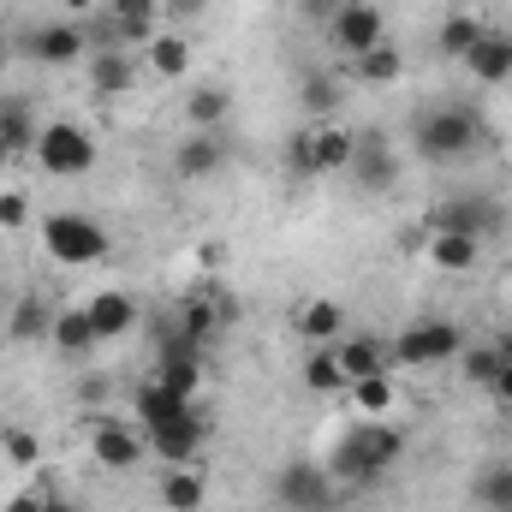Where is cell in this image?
Here are the masks:
<instances>
[{
  "label": "cell",
  "instance_id": "obj_48",
  "mask_svg": "<svg viewBox=\"0 0 512 512\" xmlns=\"http://www.w3.org/2000/svg\"><path fill=\"white\" fill-rule=\"evenodd\" d=\"M495 346H501V358H507V364H512V334H501V340H495Z\"/></svg>",
  "mask_w": 512,
  "mask_h": 512
},
{
  "label": "cell",
  "instance_id": "obj_21",
  "mask_svg": "<svg viewBox=\"0 0 512 512\" xmlns=\"http://www.w3.org/2000/svg\"><path fill=\"white\" fill-rule=\"evenodd\" d=\"M292 328H298L310 346H334V340H346V310H340L334 298H304L298 316H292Z\"/></svg>",
  "mask_w": 512,
  "mask_h": 512
},
{
  "label": "cell",
  "instance_id": "obj_30",
  "mask_svg": "<svg viewBox=\"0 0 512 512\" xmlns=\"http://www.w3.org/2000/svg\"><path fill=\"white\" fill-rule=\"evenodd\" d=\"M477 245H483V239H465V233H429L423 256H429L441 274H471V268H477Z\"/></svg>",
  "mask_w": 512,
  "mask_h": 512
},
{
  "label": "cell",
  "instance_id": "obj_40",
  "mask_svg": "<svg viewBox=\"0 0 512 512\" xmlns=\"http://www.w3.org/2000/svg\"><path fill=\"white\" fill-rule=\"evenodd\" d=\"M30 221V197L24 191H0V227H24Z\"/></svg>",
  "mask_w": 512,
  "mask_h": 512
},
{
  "label": "cell",
  "instance_id": "obj_26",
  "mask_svg": "<svg viewBox=\"0 0 512 512\" xmlns=\"http://www.w3.org/2000/svg\"><path fill=\"white\" fill-rule=\"evenodd\" d=\"M298 108L310 114V126L334 120V114H340V78H334V72H322V66H316V72H304V78H298Z\"/></svg>",
  "mask_w": 512,
  "mask_h": 512
},
{
  "label": "cell",
  "instance_id": "obj_14",
  "mask_svg": "<svg viewBox=\"0 0 512 512\" xmlns=\"http://www.w3.org/2000/svg\"><path fill=\"white\" fill-rule=\"evenodd\" d=\"M102 12L114 18V30H120V42H126V48H149V42L167 30L161 0H102Z\"/></svg>",
  "mask_w": 512,
  "mask_h": 512
},
{
  "label": "cell",
  "instance_id": "obj_13",
  "mask_svg": "<svg viewBox=\"0 0 512 512\" xmlns=\"http://www.w3.org/2000/svg\"><path fill=\"white\" fill-rule=\"evenodd\" d=\"M334 364H340V376L352 387L364 376H387L393 370V346L376 340V334H352V340H334Z\"/></svg>",
  "mask_w": 512,
  "mask_h": 512
},
{
  "label": "cell",
  "instance_id": "obj_42",
  "mask_svg": "<svg viewBox=\"0 0 512 512\" xmlns=\"http://www.w3.org/2000/svg\"><path fill=\"white\" fill-rule=\"evenodd\" d=\"M483 393H489L495 405H507V411H512V364H507V358H501V370H495V382L483 387Z\"/></svg>",
  "mask_w": 512,
  "mask_h": 512
},
{
  "label": "cell",
  "instance_id": "obj_15",
  "mask_svg": "<svg viewBox=\"0 0 512 512\" xmlns=\"http://www.w3.org/2000/svg\"><path fill=\"white\" fill-rule=\"evenodd\" d=\"M54 352L66 358V364H90L96 358V346H102V334H96V322H90V310L84 304H72V310H54Z\"/></svg>",
  "mask_w": 512,
  "mask_h": 512
},
{
  "label": "cell",
  "instance_id": "obj_25",
  "mask_svg": "<svg viewBox=\"0 0 512 512\" xmlns=\"http://www.w3.org/2000/svg\"><path fill=\"white\" fill-rule=\"evenodd\" d=\"M483 30H489V24H483L477 12H447L441 30H435V54H441V60H465V54L483 42Z\"/></svg>",
  "mask_w": 512,
  "mask_h": 512
},
{
  "label": "cell",
  "instance_id": "obj_7",
  "mask_svg": "<svg viewBox=\"0 0 512 512\" xmlns=\"http://www.w3.org/2000/svg\"><path fill=\"white\" fill-rule=\"evenodd\" d=\"M18 54H30L36 66H84L90 60V36H84L78 18H48V24L18 36Z\"/></svg>",
  "mask_w": 512,
  "mask_h": 512
},
{
  "label": "cell",
  "instance_id": "obj_47",
  "mask_svg": "<svg viewBox=\"0 0 512 512\" xmlns=\"http://www.w3.org/2000/svg\"><path fill=\"white\" fill-rule=\"evenodd\" d=\"M66 6H72V12H78V18H90V12H102V6H96V0H66Z\"/></svg>",
  "mask_w": 512,
  "mask_h": 512
},
{
  "label": "cell",
  "instance_id": "obj_37",
  "mask_svg": "<svg viewBox=\"0 0 512 512\" xmlns=\"http://www.w3.org/2000/svg\"><path fill=\"white\" fill-rule=\"evenodd\" d=\"M304 387H310V393H346V376H340V364H334V346L304 352Z\"/></svg>",
  "mask_w": 512,
  "mask_h": 512
},
{
  "label": "cell",
  "instance_id": "obj_17",
  "mask_svg": "<svg viewBox=\"0 0 512 512\" xmlns=\"http://www.w3.org/2000/svg\"><path fill=\"white\" fill-rule=\"evenodd\" d=\"M84 310H90V322H96L102 346H108V340H126L131 328H137V298L120 292V286H102L96 298H84Z\"/></svg>",
  "mask_w": 512,
  "mask_h": 512
},
{
  "label": "cell",
  "instance_id": "obj_28",
  "mask_svg": "<svg viewBox=\"0 0 512 512\" xmlns=\"http://www.w3.org/2000/svg\"><path fill=\"white\" fill-rule=\"evenodd\" d=\"M471 507L477 512H512V465L507 459H489V465L471 477Z\"/></svg>",
  "mask_w": 512,
  "mask_h": 512
},
{
  "label": "cell",
  "instance_id": "obj_33",
  "mask_svg": "<svg viewBox=\"0 0 512 512\" xmlns=\"http://www.w3.org/2000/svg\"><path fill=\"white\" fill-rule=\"evenodd\" d=\"M143 54H149V72H155V78H185V72H191V42H185L179 30H161Z\"/></svg>",
  "mask_w": 512,
  "mask_h": 512
},
{
  "label": "cell",
  "instance_id": "obj_8",
  "mask_svg": "<svg viewBox=\"0 0 512 512\" xmlns=\"http://www.w3.org/2000/svg\"><path fill=\"white\" fill-rule=\"evenodd\" d=\"M423 221H429V233H465V239H489V233L507 227L501 203H495V197H477V191H465V197H441Z\"/></svg>",
  "mask_w": 512,
  "mask_h": 512
},
{
  "label": "cell",
  "instance_id": "obj_45",
  "mask_svg": "<svg viewBox=\"0 0 512 512\" xmlns=\"http://www.w3.org/2000/svg\"><path fill=\"white\" fill-rule=\"evenodd\" d=\"M304 12H310V18H316V24H322V30H328V18H334V12H340V0H304Z\"/></svg>",
  "mask_w": 512,
  "mask_h": 512
},
{
  "label": "cell",
  "instance_id": "obj_10",
  "mask_svg": "<svg viewBox=\"0 0 512 512\" xmlns=\"http://www.w3.org/2000/svg\"><path fill=\"white\" fill-rule=\"evenodd\" d=\"M143 435H149V453H155L161 465H197L203 447H209V417H203V405H197V411H185V417H173V423L143 429Z\"/></svg>",
  "mask_w": 512,
  "mask_h": 512
},
{
  "label": "cell",
  "instance_id": "obj_32",
  "mask_svg": "<svg viewBox=\"0 0 512 512\" xmlns=\"http://www.w3.org/2000/svg\"><path fill=\"white\" fill-rule=\"evenodd\" d=\"M399 72H405L399 42H376L370 54H358V60H352V78H358V84H376V90H382V84H399Z\"/></svg>",
  "mask_w": 512,
  "mask_h": 512
},
{
  "label": "cell",
  "instance_id": "obj_12",
  "mask_svg": "<svg viewBox=\"0 0 512 512\" xmlns=\"http://www.w3.org/2000/svg\"><path fill=\"white\" fill-rule=\"evenodd\" d=\"M352 185L358 191H370V197H382L399 185V155H393V143H387L382 131H358V149H352Z\"/></svg>",
  "mask_w": 512,
  "mask_h": 512
},
{
  "label": "cell",
  "instance_id": "obj_3",
  "mask_svg": "<svg viewBox=\"0 0 512 512\" xmlns=\"http://www.w3.org/2000/svg\"><path fill=\"white\" fill-rule=\"evenodd\" d=\"M387 346H393L399 370H441V364H453L465 352V328L447 322V316H423V322L399 328V340H387Z\"/></svg>",
  "mask_w": 512,
  "mask_h": 512
},
{
  "label": "cell",
  "instance_id": "obj_9",
  "mask_svg": "<svg viewBox=\"0 0 512 512\" xmlns=\"http://www.w3.org/2000/svg\"><path fill=\"white\" fill-rule=\"evenodd\" d=\"M328 42H334L346 60L370 54L376 42H387V12L376 0H340V12L328 18Z\"/></svg>",
  "mask_w": 512,
  "mask_h": 512
},
{
  "label": "cell",
  "instance_id": "obj_16",
  "mask_svg": "<svg viewBox=\"0 0 512 512\" xmlns=\"http://www.w3.org/2000/svg\"><path fill=\"white\" fill-rule=\"evenodd\" d=\"M221 167H227V143H221V131H191V137L173 149V173L191 179V185H197V179H215Z\"/></svg>",
  "mask_w": 512,
  "mask_h": 512
},
{
  "label": "cell",
  "instance_id": "obj_6",
  "mask_svg": "<svg viewBox=\"0 0 512 512\" xmlns=\"http://www.w3.org/2000/svg\"><path fill=\"white\" fill-rule=\"evenodd\" d=\"M340 501V483L328 477V465L316 459H286L274 477V507L280 512H328Z\"/></svg>",
  "mask_w": 512,
  "mask_h": 512
},
{
  "label": "cell",
  "instance_id": "obj_1",
  "mask_svg": "<svg viewBox=\"0 0 512 512\" xmlns=\"http://www.w3.org/2000/svg\"><path fill=\"white\" fill-rule=\"evenodd\" d=\"M405 459V429L399 423H387V417H364V423H352L346 435H340V447L328 453V477L346 489H358V483H376L387 477L393 465Z\"/></svg>",
  "mask_w": 512,
  "mask_h": 512
},
{
  "label": "cell",
  "instance_id": "obj_2",
  "mask_svg": "<svg viewBox=\"0 0 512 512\" xmlns=\"http://www.w3.org/2000/svg\"><path fill=\"white\" fill-rule=\"evenodd\" d=\"M483 143V114L471 102H435L411 120V149L423 161H459Z\"/></svg>",
  "mask_w": 512,
  "mask_h": 512
},
{
  "label": "cell",
  "instance_id": "obj_39",
  "mask_svg": "<svg viewBox=\"0 0 512 512\" xmlns=\"http://www.w3.org/2000/svg\"><path fill=\"white\" fill-rule=\"evenodd\" d=\"M286 173L292 179H316V137H310V126H298L286 137Z\"/></svg>",
  "mask_w": 512,
  "mask_h": 512
},
{
  "label": "cell",
  "instance_id": "obj_41",
  "mask_svg": "<svg viewBox=\"0 0 512 512\" xmlns=\"http://www.w3.org/2000/svg\"><path fill=\"white\" fill-rule=\"evenodd\" d=\"M203 12H209V0H161V18H179V24H191Z\"/></svg>",
  "mask_w": 512,
  "mask_h": 512
},
{
  "label": "cell",
  "instance_id": "obj_35",
  "mask_svg": "<svg viewBox=\"0 0 512 512\" xmlns=\"http://www.w3.org/2000/svg\"><path fill=\"white\" fill-rule=\"evenodd\" d=\"M346 399H352L364 417H387V411H393V399H399V387H393V376H364V382L346 387Z\"/></svg>",
  "mask_w": 512,
  "mask_h": 512
},
{
  "label": "cell",
  "instance_id": "obj_4",
  "mask_svg": "<svg viewBox=\"0 0 512 512\" xmlns=\"http://www.w3.org/2000/svg\"><path fill=\"white\" fill-rule=\"evenodd\" d=\"M42 245H48L54 262H66V268H90V262H102V256L114 251L108 227L90 221V215H78V209H54L42 221Z\"/></svg>",
  "mask_w": 512,
  "mask_h": 512
},
{
  "label": "cell",
  "instance_id": "obj_22",
  "mask_svg": "<svg viewBox=\"0 0 512 512\" xmlns=\"http://www.w3.org/2000/svg\"><path fill=\"white\" fill-rule=\"evenodd\" d=\"M84 66H90L96 96H126L131 84H137V60H131V48H96Z\"/></svg>",
  "mask_w": 512,
  "mask_h": 512
},
{
  "label": "cell",
  "instance_id": "obj_18",
  "mask_svg": "<svg viewBox=\"0 0 512 512\" xmlns=\"http://www.w3.org/2000/svg\"><path fill=\"white\" fill-rule=\"evenodd\" d=\"M477 84H512V30H483V42L459 60Z\"/></svg>",
  "mask_w": 512,
  "mask_h": 512
},
{
  "label": "cell",
  "instance_id": "obj_23",
  "mask_svg": "<svg viewBox=\"0 0 512 512\" xmlns=\"http://www.w3.org/2000/svg\"><path fill=\"white\" fill-rule=\"evenodd\" d=\"M227 114H233V90H227V84H197V90L185 96V126L191 131H221Z\"/></svg>",
  "mask_w": 512,
  "mask_h": 512
},
{
  "label": "cell",
  "instance_id": "obj_43",
  "mask_svg": "<svg viewBox=\"0 0 512 512\" xmlns=\"http://www.w3.org/2000/svg\"><path fill=\"white\" fill-rule=\"evenodd\" d=\"M108 376H84V387H78V399H84V405H96V399H108Z\"/></svg>",
  "mask_w": 512,
  "mask_h": 512
},
{
  "label": "cell",
  "instance_id": "obj_29",
  "mask_svg": "<svg viewBox=\"0 0 512 512\" xmlns=\"http://www.w3.org/2000/svg\"><path fill=\"white\" fill-rule=\"evenodd\" d=\"M6 334H12L18 346H30V340H48V334H54V310H48V298L24 292V298L12 304V316H6Z\"/></svg>",
  "mask_w": 512,
  "mask_h": 512
},
{
  "label": "cell",
  "instance_id": "obj_20",
  "mask_svg": "<svg viewBox=\"0 0 512 512\" xmlns=\"http://www.w3.org/2000/svg\"><path fill=\"white\" fill-rule=\"evenodd\" d=\"M155 495H161V512H203L209 507V477L197 465H167Z\"/></svg>",
  "mask_w": 512,
  "mask_h": 512
},
{
  "label": "cell",
  "instance_id": "obj_38",
  "mask_svg": "<svg viewBox=\"0 0 512 512\" xmlns=\"http://www.w3.org/2000/svg\"><path fill=\"white\" fill-rule=\"evenodd\" d=\"M149 376L167 382L173 393H185V399H197V393H203V376H209V364H155Z\"/></svg>",
  "mask_w": 512,
  "mask_h": 512
},
{
  "label": "cell",
  "instance_id": "obj_34",
  "mask_svg": "<svg viewBox=\"0 0 512 512\" xmlns=\"http://www.w3.org/2000/svg\"><path fill=\"white\" fill-rule=\"evenodd\" d=\"M0 459H6L12 471H36V465H42V435H36V429H18V423L0 429Z\"/></svg>",
  "mask_w": 512,
  "mask_h": 512
},
{
  "label": "cell",
  "instance_id": "obj_46",
  "mask_svg": "<svg viewBox=\"0 0 512 512\" xmlns=\"http://www.w3.org/2000/svg\"><path fill=\"white\" fill-rule=\"evenodd\" d=\"M42 512H78L66 495H54V489H42Z\"/></svg>",
  "mask_w": 512,
  "mask_h": 512
},
{
  "label": "cell",
  "instance_id": "obj_44",
  "mask_svg": "<svg viewBox=\"0 0 512 512\" xmlns=\"http://www.w3.org/2000/svg\"><path fill=\"white\" fill-rule=\"evenodd\" d=\"M6 512H42V489H18V495L6 501Z\"/></svg>",
  "mask_w": 512,
  "mask_h": 512
},
{
  "label": "cell",
  "instance_id": "obj_5",
  "mask_svg": "<svg viewBox=\"0 0 512 512\" xmlns=\"http://www.w3.org/2000/svg\"><path fill=\"white\" fill-rule=\"evenodd\" d=\"M96 161H102V149H96V137L78 120H48L42 137H36V167L48 179H84Z\"/></svg>",
  "mask_w": 512,
  "mask_h": 512
},
{
  "label": "cell",
  "instance_id": "obj_11",
  "mask_svg": "<svg viewBox=\"0 0 512 512\" xmlns=\"http://www.w3.org/2000/svg\"><path fill=\"white\" fill-rule=\"evenodd\" d=\"M90 453H96L102 471H131V465L149 459V435H143V423H114V417H102V423L90 429Z\"/></svg>",
  "mask_w": 512,
  "mask_h": 512
},
{
  "label": "cell",
  "instance_id": "obj_27",
  "mask_svg": "<svg viewBox=\"0 0 512 512\" xmlns=\"http://www.w3.org/2000/svg\"><path fill=\"white\" fill-rule=\"evenodd\" d=\"M310 137H316V179H322V173H346V167H352L358 131H346V126H334V120H322V126H310Z\"/></svg>",
  "mask_w": 512,
  "mask_h": 512
},
{
  "label": "cell",
  "instance_id": "obj_24",
  "mask_svg": "<svg viewBox=\"0 0 512 512\" xmlns=\"http://www.w3.org/2000/svg\"><path fill=\"white\" fill-rule=\"evenodd\" d=\"M155 364H209V346L179 328V316H155Z\"/></svg>",
  "mask_w": 512,
  "mask_h": 512
},
{
  "label": "cell",
  "instance_id": "obj_49",
  "mask_svg": "<svg viewBox=\"0 0 512 512\" xmlns=\"http://www.w3.org/2000/svg\"><path fill=\"white\" fill-rule=\"evenodd\" d=\"M6 161H12V149H6V131H0V167H6Z\"/></svg>",
  "mask_w": 512,
  "mask_h": 512
},
{
  "label": "cell",
  "instance_id": "obj_36",
  "mask_svg": "<svg viewBox=\"0 0 512 512\" xmlns=\"http://www.w3.org/2000/svg\"><path fill=\"white\" fill-rule=\"evenodd\" d=\"M453 364H459V376H465L471 387H489L495 382V370H501V346H495V340H483V346L465 340V352H459Z\"/></svg>",
  "mask_w": 512,
  "mask_h": 512
},
{
  "label": "cell",
  "instance_id": "obj_31",
  "mask_svg": "<svg viewBox=\"0 0 512 512\" xmlns=\"http://www.w3.org/2000/svg\"><path fill=\"white\" fill-rule=\"evenodd\" d=\"M0 131H6V149H12V161H18V155H36V137H42V126H36L30 102L6 96V102H0Z\"/></svg>",
  "mask_w": 512,
  "mask_h": 512
},
{
  "label": "cell",
  "instance_id": "obj_19",
  "mask_svg": "<svg viewBox=\"0 0 512 512\" xmlns=\"http://www.w3.org/2000/svg\"><path fill=\"white\" fill-rule=\"evenodd\" d=\"M131 411H137V423L143 429H155V423H173V417H185V411H197V399H185V393H173L167 382H137L131 387Z\"/></svg>",
  "mask_w": 512,
  "mask_h": 512
}]
</instances>
